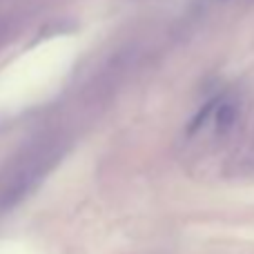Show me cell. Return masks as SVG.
<instances>
[{"instance_id":"obj_1","label":"cell","mask_w":254,"mask_h":254,"mask_svg":"<svg viewBox=\"0 0 254 254\" xmlns=\"http://www.w3.org/2000/svg\"><path fill=\"white\" fill-rule=\"evenodd\" d=\"M214 121H216V129L219 131L230 129L232 123L237 121V105H234V103H223V105H219L214 112Z\"/></svg>"},{"instance_id":"obj_2","label":"cell","mask_w":254,"mask_h":254,"mask_svg":"<svg viewBox=\"0 0 254 254\" xmlns=\"http://www.w3.org/2000/svg\"><path fill=\"white\" fill-rule=\"evenodd\" d=\"M216 105H219V98H212L210 103H205V105H203L201 110L196 112V116H194V119L190 121V125H188V134H194V131H196L198 127L205 123L207 116L214 114V112H216Z\"/></svg>"}]
</instances>
